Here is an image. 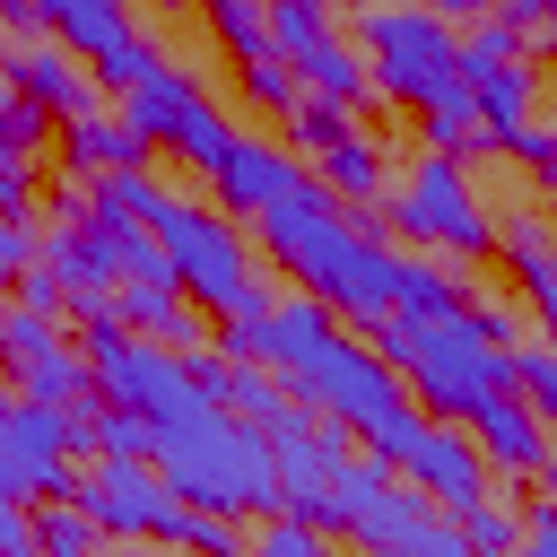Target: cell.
<instances>
[{
  "instance_id": "40",
  "label": "cell",
  "mask_w": 557,
  "mask_h": 557,
  "mask_svg": "<svg viewBox=\"0 0 557 557\" xmlns=\"http://www.w3.org/2000/svg\"><path fill=\"white\" fill-rule=\"evenodd\" d=\"M104 557H157L148 540H104Z\"/></svg>"
},
{
  "instance_id": "37",
  "label": "cell",
  "mask_w": 557,
  "mask_h": 557,
  "mask_svg": "<svg viewBox=\"0 0 557 557\" xmlns=\"http://www.w3.org/2000/svg\"><path fill=\"white\" fill-rule=\"evenodd\" d=\"M513 157H522L540 183H557V131H522V139H513Z\"/></svg>"
},
{
  "instance_id": "18",
  "label": "cell",
  "mask_w": 557,
  "mask_h": 557,
  "mask_svg": "<svg viewBox=\"0 0 557 557\" xmlns=\"http://www.w3.org/2000/svg\"><path fill=\"white\" fill-rule=\"evenodd\" d=\"M9 374H17V400H44V409H87V400H96L87 348H44V357H26V366H9Z\"/></svg>"
},
{
  "instance_id": "28",
  "label": "cell",
  "mask_w": 557,
  "mask_h": 557,
  "mask_svg": "<svg viewBox=\"0 0 557 557\" xmlns=\"http://www.w3.org/2000/svg\"><path fill=\"white\" fill-rule=\"evenodd\" d=\"M453 531L470 540V557H513L522 513H513V505H496V496H479V505H461V513H453Z\"/></svg>"
},
{
  "instance_id": "4",
  "label": "cell",
  "mask_w": 557,
  "mask_h": 557,
  "mask_svg": "<svg viewBox=\"0 0 557 557\" xmlns=\"http://www.w3.org/2000/svg\"><path fill=\"white\" fill-rule=\"evenodd\" d=\"M148 235L165 244V261H174V278H183V296H191V305H209L218 322H261V313L278 305V296H270V278L252 270V252H244L235 218L174 200Z\"/></svg>"
},
{
  "instance_id": "2",
  "label": "cell",
  "mask_w": 557,
  "mask_h": 557,
  "mask_svg": "<svg viewBox=\"0 0 557 557\" xmlns=\"http://www.w3.org/2000/svg\"><path fill=\"white\" fill-rule=\"evenodd\" d=\"M157 479L183 496V505H200V513H278V461H270V435H252L235 409H218V400H191L183 418H165L157 426Z\"/></svg>"
},
{
  "instance_id": "23",
  "label": "cell",
  "mask_w": 557,
  "mask_h": 557,
  "mask_svg": "<svg viewBox=\"0 0 557 557\" xmlns=\"http://www.w3.org/2000/svg\"><path fill=\"white\" fill-rule=\"evenodd\" d=\"M200 9H209V35L235 52V70L278 61V52H270V9H261V0H200Z\"/></svg>"
},
{
  "instance_id": "41",
  "label": "cell",
  "mask_w": 557,
  "mask_h": 557,
  "mask_svg": "<svg viewBox=\"0 0 557 557\" xmlns=\"http://www.w3.org/2000/svg\"><path fill=\"white\" fill-rule=\"evenodd\" d=\"M0 104H9V70H0Z\"/></svg>"
},
{
  "instance_id": "12",
  "label": "cell",
  "mask_w": 557,
  "mask_h": 557,
  "mask_svg": "<svg viewBox=\"0 0 557 557\" xmlns=\"http://www.w3.org/2000/svg\"><path fill=\"white\" fill-rule=\"evenodd\" d=\"M0 70H9V87H17L35 113H52V122H87V113H104V87H96V70H87L78 52H61L52 35H35V44H9V52H0Z\"/></svg>"
},
{
  "instance_id": "7",
  "label": "cell",
  "mask_w": 557,
  "mask_h": 557,
  "mask_svg": "<svg viewBox=\"0 0 557 557\" xmlns=\"http://www.w3.org/2000/svg\"><path fill=\"white\" fill-rule=\"evenodd\" d=\"M278 383H287L313 418H331V426H374L383 409H400V400H409V392H400V374H392L374 348H348V331H331V339H322L305 366H287Z\"/></svg>"
},
{
  "instance_id": "32",
  "label": "cell",
  "mask_w": 557,
  "mask_h": 557,
  "mask_svg": "<svg viewBox=\"0 0 557 557\" xmlns=\"http://www.w3.org/2000/svg\"><path fill=\"white\" fill-rule=\"evenodd\" d=\"M44 348H61V322L9 305V322H0V366H26V357H44Z\"/></svg>"
},
{
  "instance_id": "9",
  "label": "cell",
  "mask_w": 557,
  "mask_h": 557,
  "mask_svg": "<svg viewBox=\"0 0 557 557\" xmlns=\"http://www.w3.org/2000/svg\"><path fill=\"white\" fill-rule=\"evenodd\" d=\"M70 496L87 505V522H96L104 540H148V548H174L183 496L157 479V461H96Z\"/></svg>"
},
{
  "instance_id": "19",
  "label": "cell",
  "mask_w": 557,
  "mask_h": 557,
  "mask_svg": "<svg viewBox=\"0 0 557 557\" xmlns=\"http://www.w3.org/2000/svg\"><path fill=\"white\" fill-rule=\"evenodd\" d=\"M296 78H305V96H322V104H348V113L374 96V78H366V52H357V44H339V35H331V44H313V52L296 61Z\"/></svg>"
},
{
  "instance_id": "14",
  "label": "cell",
  "mask_w": 557,
  "mask_h": 557,
  "mask_svg": "<svg viewBox=\"0 0 557 557\" xmlns=\"http://www.w3.org/2000/svg\"><path fill=\"white\" fill-rule=\"evenodd\" d=\"M461 426H470V444H479L496 470H548V426H540V409H531L522 392H487Z\"/></svg>"
},
{
  "instance_id": "38",
  "label": "cell",
  "mask_w": 557,
  "mask_h": 557,
  "mask_svg": "<svg viewBox=\"0 0 557 557\" xmlns=\"http://www.w3.org/2000/svg\"><path fill=\"white\" fill-rule=\"evenodd\" d=\"M426 9H435V17H444V26H453V17H487V9H496V0H426Z\"/></svg>"
},
{
  "instance_id": "6",
  "label": "cell",
  "mask_w": 557,
  "mask_h": 557,
  "mask_svg": "<svg viewBox=\"0 0 557 557\" xmlns=\"http://www.w3.org/2000/svg\"><path fill=\"white\" fill-rule=\"evenodd\" d=\"M383 209H392V226H400L409 244H435V252H453V261H479V252H496V218L479 209V191H470L461 157H435V148H418V157L392 174Z\"/></svg>"
},
{
  "instance_id": "27",
  "label": "cell",
  "mask_w": 557,
  "mask_h": 557,
  "mask_svg": "<svg viewBox=\"0 0 557 557\" xmlns=\"http://www.w3.org/2000/svg\"><path fill=\"white\" fill-rule=\"evenodd\" d=\"M244 557H348L331 531H313V522H296V513H261L252 522V540H244Z\"/></svg>"
},
{
  "instance_id": "15",
  "label": "cell",
  "mask_w": 557,
  "mask_h": 557,
  "mask_svg": "<svg viewBox=\"0 0 557 557\" xmlns=\"http://www.w3.org/2000/svg\"><path fill=\"white\" fill-rule=\"evenodd\" d=\"M461 87H470V104H479V139H487V148H513V139L531 131V104H540V70H531V61L479 70V78H461Z\"/></svg>"
},
{
  "instance_id": "10",
  "label": "cell",
  "mask_w": 557,
  "mask_h": 557,
  "mask_svg": "<svg viewBox=\"0 0 557 557\" xmlns=\"http://www.w3.org/2000/svg\"><path fill=\"white\" fill-rule=\"evenodd\" d=\"M70 409H44V400H17L0 418V505H44V496H70Z\"/></svg>"
},
{
  "instance_id": "1",
  "label": "cell",
  "mask_w": 557,
  "mask_h": 557,
  "mask_svg": "<svg viewBox=\"0 0 557 557\" xmlns=\"http://www.w3.org/2000/svg\"><path fill=\"white\" fill-rule=\"evenodd\" d=\"M252 226H261L270 261H278L287 278H305V296H322L339 322H366V331H374V322L400 313V270H409V252H392L374 226H357L322 183H305L296 200L261 209Z\"/></svg>"
},
{
  "instance_id": "39",
  "label": "cell",
  "mask_w": 557,
  "mask_h": 557,
  "mask_svg": "<svg viewBox=\"0 0 557 557\" xmlns=\"http://www.w3.org/2000/svg\"><path fill=\"white\" fill-rule=\"evenodd\" d=\"M322 9H331V17H348V26H357V17H366V9H383V0H322Z\"/></svg>"
},
{
  "instance_id": "31",
  "label": "cell",
  "mask_w": 557,
  "mask_h": 557,
  "mask_svg": "<svg viewBox=\"0 0 557 557\" xmlns=\"http://www.w3.org/2000/svg\"><path fill=\"white\" fill-rule=\"evenodd\" d=\"M348 131H357V113H348V104H322V96H305V104L287 113V139H296L305 157H322V148L348 139Z\"/></svg>"
},
{
  "instance_id": "16",
  "label": "cell",
  "mask_w": 557,
  "mask_h": 557,
  "mask_svg": "<svg viewBox=\"0 0 557 557\" xmlns=\"http://www.w3.org/2000/svg\"><path fill=\"white\" fill-rule=\"evenodd\" d=\"M313 183H322L339 209H374V200L392 191V165H383V148H374L366 131H348V139H331V148L313 157Z\"/></svg>"
},
{
  "instance_id": "36",
  "label": "cell",
  "mask_w": 557,
  "mask_h": 557,
  "mask_svg": "<svg viewBox=\"0 0 557 557\" xmlns=\"http://www.w3.org/2000/svg\"><path fill=\"white\" fill-rule=\"evenodd\" d=\"M513 557H557V505L522 513V540H513Z\"/></svg>"
},
{
  "instance_id": "35",
  "label": "cell",
  "mask_w": 557,
  "mask_h": 557,
  "mask_svg": "<svg viewBox=\"0 0 557 557\" xmlns=\"http://www.w3.org/2000/svg\"><path fill=\"white\" fill-rule=\"evenodd\" d=\"M17 270H35V235H26V218H0V278H17Z\"/></svg>"
},
{
  "instance_id": "3",
  "label": "cell",
  "mask_w": 557,
  "mask_h": 557,
  "mask_svg": "<svg viewBox=\"0 0 557 557\" xmlns=\"http://www.w3.org/2000/svg\"><path fill=\"white\" fill-rule=\"evenodd\" d=\"M374 357L400 374V392H418L426 418H453V426H461L487 392H513V348H496V339L470 322V305L374 322Z\"/></svg>"
},
{
  "instance_id": "33",
  "label": "cell",
  "mask_w": 557,
  "mask_h": 557,
  "mask_svg": "<svg viewBox=\"0 0 557 557\" xmlns=\"http://www.w3.org/2000/svg\"><path fill=\"white\" fill-rule=\"evenodd\" d=\"M44 131H52V113H35V104L9 87V104H0V157H17V165H26V157L44 148Z\"/></svg>"
},
{
  "instance_id": "34",
  "label": "cell",
  "mask_w": 557,
  "mask_h": 557,
  "mask_svg": "<svg viewBox=\"0 0 557 557\" xmlns=\"http://www.w3.org/2000/svg\"><path fill=\"white\" fill-rule=\"evenodd\" d=\"M0 557H44V540H35V505H0Z\"/></svg>"
},
{
  "instance_id": "22",
  "label": "cell",
  "mask_w": 557,
  "mask_h": 557,
  "mask_svg": "<svg viewBox=\"0 0 557 557\" xmlns=\"http://www.w3.org/2000/svg\"><path fill=\"white\" fill-rule=\"evenodd\" d=\"M235 139H244V131H235V122H226V113H218V104L200 96V104H183V122H174V139H165V148H174L183 165H200V174H218Z\"/></svg>"
},
{
  "instance_id": "25",
  "label": "cell",
  "mask_w": 557,
  "mask_h": 557,
  "mask_svg": "<svg viewBox=\"0 0 557 557\" xmlns=\"http://www.w3.org/2000/svg\"><path fill=\"white\" fill-rule=\"evenodd\" d=\"M87 435H96V461H148L157 453V426L139 409H113V400H87Z\"/></svg>"
},
{
  "instance_id": "42",
  "label": "cell",
  "mask_w": 557,
  "mask_h": 557,
  "mask_svg": "<svg viewBox=\"0 0 557 557\" xmlns=\"http://www.w3.org/2000/svg\"><path fill=\"white\" fill-rule=\"evenodd\" d=\"M0 322H9V305H0Z\"/></svg>"
},
{
  "instance_id": "17",
  "label": "cell",
  "mask_w": 557,
  "mask_h": 557,
  "mask_svg": "<svg viewBox=\"0 0 557 557\" xmlns=\"http://www.w3.org/2000/svg\"><path fill=\"white\" fill-rule=\"evenodd\" d=\"M174 209V191L148 174V165H122V174H96L87 183V218L96 226H157Z\"/></svg>"
},
{
  "instance_id": "26",
  "label": "cell",
  "mask_w": 557,
  "mask_h": 557,
  "mask_svg": "<svg viewBox=\"0 0 557 557\" xmlns=\"http://www.w3.org/2000/svg\"><path fill=\"white\" fill-rule=\"evenodd\" d=\"M261 9H270V52H278L287 70H296L313 44H331V9H322V0H261Z\"/></svg>"
},
{
  "instance_id": "13",
  "label": "cell",
  "mask_w": 557,
  "mask_h": 557,
  "mask_svg": "<svg viewBox=\"0 0 557 557\" xmlns=\"http://www.w3.org/2000/svg\"><path fill=\"white\" fill-rule=\"evenodd\" d=\"M209 191H218V209H226V218H261V209H278V200H296V191H305V165H296V148H287V139H235V148H226V165L209 174Z\"/></svg>"
},
{
  "instance_id": "5",
  "label": "cell",
  "mask_w": 557,
  "mask_h": 557,
  "mask_svg": "<svg viewBox=\"0 0 557 557\" xmlns=\"http://www.w3.org/2000/svg\"><path fill=\"white\" fill-rule=\"evenodd\" d=\"M357 52H366L374 96H392V104H426V96L461 87V44H453V26H444L426 0H383V9H366V17H357Z\"/></svg>"
},
{
  "instance_id": "29",
  "label": "cell",
  "mask_w": 557,
  "mask_h": 557,
  "mask_svg": "<svg viewBox=\"0 0 557 557\" xmlns=\"http://www.w3.org/2000/svg\"><path fill=\"white\" fill-rule=\"evenodd\" d=\"M244 522L235 513H200V505H183V522H174V548L183 557H244Z\"/></svg>"
},
{
  "instance_id": "21",
  "label": "cell",
  "mask_w": 557,
  "mask_h": 557,
  "mask_svg": "<svg viewBox=\"0 0 557 557\" xmlns=\"http://www.w3.org/2000/svg\"><path fill=\"white\" fill-rule=\"evenodd\" d=\"M418 139H426L435 157L487 148V139H479V104H470V87H444V96H426V104H418Z\"/></svg>"
},
{
  "instance_id": "24",
  "label": "cell",
  "mask_w": 557,
  "mask_h": 557,
  "mask_svg": "<svg viewBox=\"0 0 557 557\" xmlns=\"http://www.w3.org/2000/svg\"><path fill=\"white\" fill-rule=\"evenodd\" d=\"M35 540H44V557H104V531L87 522L78 496H44L35 505Z\"/></svg>"
},
{
  "instance_id": "8",
  "label": "cell",
  "mask_w": 557,
  "mask_h": 557,
  "mask_svg": "<svg viewBox=\"0 0 557 557\" xmlns=\"http://www.w3.org/2000/svg\"><path fill=\"white\" fill-rule=\"evenodd\" d=\"M87 366H96V392L113 400V409H139L148 426H165V418H183L200 392H191V374H183V357L174 348H148L139 331H122V322H96L87 331Z\"/></svg>"
},
{
  "instance_id": "30",
  "label": "cell",
  "mask_w": 557,
  "mask_h": 557,
  "mask_svg": "<svg viewBox=\"0 0 557 557\" xmlns=\"http://www.w3.org/2000/svg\"><path fill=\"white\" fill-rule=\"evenodd\" d=\"M461 44V78H479V70H505V61H522V35L487 9V17H470V35H453Z\"/></svg>"
},
{
  "instance_id": "11",
  "label": "cell",
  "mask_w": 557,
  "mask_h": 557,
  "mask_svg": "<svg viewBox=\"0 0 557 557\" xmlns=\"http://www.w3.org/2000/svg\"><path fill=\"white\" fill-rule=\"evenodd\" d=\"M400 479H409L435 513H461V505H479V496H487V453L470 444V426L426 418V426H418V444L400 453Z\"/></svg>"
},
{
  "instance_id": "20",
  "label": "cell",
  "mask_w": 557,
  "mask_h": 557,
  "mask_svg": "<svg viewBox=\"0 0 557 557\" xmlns=\"http://www.w3.org/2000/svg\"><path fill=\"white\" fill-rule=\"evenodd\" d=\"M122 165H139V139L113 122V113H87V122H70V174H122Z\"/></svg>"
}]
</instances>
